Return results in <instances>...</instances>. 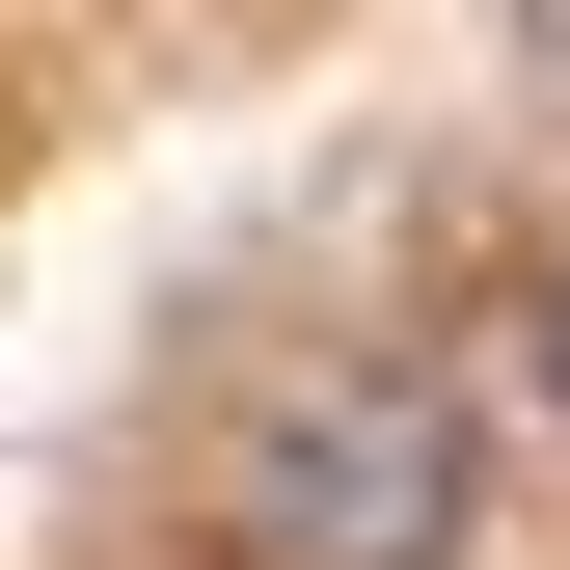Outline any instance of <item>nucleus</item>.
<instances>
[{"label": "nucleus", "mask_w": 570, "mask_h": 570, "mask_svg": "<svg viewBox=\"0 0 570 570\" xmlns=\"http://www.w3.org/2000/svg\"><path fill=\"white\" fill-rule=\"evenodd\" d=\"M543 407H570V272H543Z\"/></svg>", "instance_id": "f03ea898"}, {"label": "nucleus", "mask_w": 570, "mask_h": 570, "mask_svg": "<svg viewBox=\"0 0 570 570\" xmlns=\"http://www.w3.org/2000/svg\"><path fill=\"white\" fill-rule=\"evenodd\" d=\"M218 543H245V570H462V407L407 381V353L272 381L245 462H218Z\"/></svg>", "instance_id": "f257e3e1"}]
</instances>
